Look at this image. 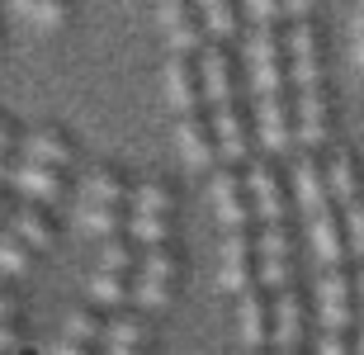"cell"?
Returning a JSON list of instances; mask_svg holds the SVG:
<instances>
[{"label": "cell", "mask_w": 364, "mask_h": 355, "mask_svg": "<svg viewBox=\"0 0 364 355\" xmlns=\"http://www.w3.org/2000/svg\"><path fill=\"white\" fill-rule=\"evenodd\" d=\"M218 208V223L228 228V233H237V228H251L256 223V208H251V194H232V199H223V204H213Z\"/></svg>", "instance_id": "cell-31"}, {"label": "cell", "mask_w": 364, "mask_h": 355, "mask_svg": "<svg viewBox=\"0 0 364 355\" xmlns=\"http://www.w3.org/2000/svg\"><path fill=\"white\" fill-rule=\"evenodd\" d=\"M355 355H364V322H360V332H355Z\"/></svg>", "instance_id": "cell-47"}, {"label": "cell", "mask_w": 364, "mask_h": 355, "mask_svg": "<svg viewBox=\"0 0 364 355\" xmlns=\"http://www.w3.org/2000/svg\"><path fill=\"white\" fill-rule=\"evenodd\" d=\"M171 208H176V194L166 180H142L133 194V213L137 218H171Z\"/></svg>", "instance_id": "cell-21"}, {"label": "cell", "mask_w": 364, "mask_h": 355, "mask_svg": "<svg viewBox=\"0 0 364 355\" xmlns=\"http://www.w3.org/2000/svg\"><path fill=\"white\" fill-rule=\"evenodd\" d=\"M71 5H19V19H28L33 28H43V33H53V28L67 24Z\"/></svg>", "instance_id": "cell-34"}, {"label": "cell", "mask_w": 364, "mask_h": 355, "mask_svg": "<svg viewBox=\"0 0 364 355\" xmlns=\"http://www.w3.org/2000/svg\"><path fill=\"white\" fill-rule=\"evenodd\" d=\"M199 19H203V33H213V38L223 43V38H232V33H237L242 10H237V5H228V0H208V5L199 10Z\"/></svg>", "instance_id": "cell-25"}, {"label": "cell", "mask_w": 364, "mask_h": 355, "mask_svg": "<svg viewBox=\"0 0 364 355\" xmlns=\"http://www.w3.org/2000/svg\"><path fill=\"white\" fill-rule=\"evenodd\" d=\"M360 317V303H326L322 308V327L326 332H350Z\"/></svg>", "instance_id": "cell-37"}, {"label": "cell", "mask_w": 364, "mask_h": 355, "mask_svg": "<svg viewBox=\"0 0 364 355\" xmlns=\"http://www.w3.org/2000/svg\"><path fill=\"white\" fill-rule=\"evenodd\" d=\"M133 303H142V308H166V303H171V285L137 275V280H133Z\"/></svg>", "instance_id": "cell-36"}, {"label": "cell", "mask_w": 364, "mask_h": 355, "mask_svg": "<svg viewBox=\"0 0 364 355\" xmlns=\"http://www.w3.org/2000/svg\"><path fill=\"white\" fill-rule=\"evenodd\" d=\"M317 355H355V341L346 332H326L322 341H317Z\"/></svg>", "instance_id": "cell-38"}, {"label": "cell", "mask_w": 364, "mask_h": 355, "mask_svg": "<svg viewBox=\"0 0 364 355\" xmlns=\"http://www.w3.org/2000/svg\"><path fill=\"white\" fill-rule=\"evenodd\" d=\"M246 67H251V100L289 95V57L274 24H256L246 33Z\"/></svg>", "instance_id": "cell-1"}, {"label": "cell", "mask_w": 364, "mask_h": 355, "mask_svg": "<svg viewBox=\"0 0 364 355\" xmlns=\"http://www.w3.org/2000/svg\"><path fill=\"white\" fill-rule=\"evenodd\" d=\"M308 237H312V251H317V260H322L326 270H336L341 260H346V228H341L336 208H326V213L308 218Z\"/></svg>", "instance_id": "cell-16"}, {"label": "cell", "mask_w": 364, "mask_h": 355, "mask_svg": "<svg viewBox=\"0 0 364 355\" xmlns=\"http://www.w3.org/2000/svg\"><path fill=\"white\" fill-rule=\"evenodd\" d=\"M298 341H303V299L284 289L270 303V351H298Z\"/></svg>", "instance_id": "cell-15"}, {"label": "cell", "mask_w": 364, "mask_h": 355, "mask_svg": "<svg viewBox=\"0 0 364 355\" xmlns=\"http://www.w3.org/2000/svg\"><path fill=\"white\" fill-rule=\"evenodd\" d=\"M71 137L62 133V128H28L24 142H19V161H33V166H53V171H62V166H71Z\"/></svg>", "instance_id": "cell-12"}, {"label": "cell", "mask_w": 364, "mask_h": 355, "mask_svg": "<svg viewBox=\"0 0 364 355\" xmlns=\"http://www.w3.org/2000/svg\"><path fill=\"white\" fill-rule=\"evenodd\" d=\"M223 265H256V233L237 228L223 237Z\"/></svg>", "instance_id": "cell-32"}, {"label": "cell", "mask_w": 364, "mask_h": 355, "mask_svg": "<svg viewBox=\"0 0 364 355\" xmlns=\"http://www.w3.org/2000/svg\"><path fill=\"white\" fill-rule=\"evenodd\" d=\"M33 260V246H24L10 228H0V275H24Z\"/></svg>", "instance_id": "cell-29"}, {"label": "cell", "mask_w": 364, "mask_h": 355, "mask_svg": "<svg viewBox=\"0 0 364 355\" xmlns=\"http://www.w3.org/2000/svg\"><path fill=\"white\" fill-rule=\"evenodd\" d=\"M0 180H10V157H0Z\"/></svg>", "instance_id": "cell-48"}, {"label": "cell", "mask_w": 364, "mask_h": 355, "mask_svg": "<svg viewBox=\"0 0 364 355\" xmlns=\"http://www.w3.org/2000/svg\"><path fill=\"white\" fill-rule=\"evenodd\" d=\"M270 355H298V351H270Z\"/></svg>", "instance_id": "cell-49"}, {"label": "cell", "mask_w": 364, "mask_h": 355, "mask_svg": "<svg viewBox=\"0 0 364 355\" xmlns=\"http://www.w3.org/2000/svg\"><path fill=\"white\" fill-rule=\"evenodd\" d=\"M137 265H142V251H137V242L128 233L100 246V270L105 275H133Z\"/></svg>", "instance_id": "cell-23"}, {"label": "cell", "mask_w": 364, "mask_h": 355, "mask_svg": "<svg viewBox=\"0 0 364 355\" xmlns=\"http://www.w3.org/2000/svg\"><path fill=\"white\" fill-rule=\"evenodd\" d=\"M246 194H251V208H256L260 228L284 223V213H289V199H284V190H279V176H274L265 161H256L251 171H246Z\"/></svg>", "instance_id": "cell-8"}, {"label": "cell", "mask_w": 364, "mask_h": 355, "mask_svg": "<svg viewBox=\"0 0 364 355\" xmlns=\"http://www.w3.org/2000/svg\"><path fill=\"white\" fill-rule=\"evenodd\" d=\"M242 355H265V351H242Z\"/></svg>", "instance_id": "cell-50"}, {"label": "cell", "mask_w": 364, "mask_h": 355, "mask_svg": "<svg viewBox=\"0 0 364 355\" xmlns=\"http://www.w3.org/2000/svg\"><path fill=\"white\" fill-rule=\"evenodd\" d=\"M0 322H19V299L0 289Z\"/></svg>", "instance_id": "cell-42"}, {"label": "cell", "mask_w": 364, "mask_h": 355, "mask_svg": "<svg viewBox=\"0 0 364 355\" xmlns=\"http://www.w3.org/2000/svg\"><path fill=\"white\" fill-rule=\"evenodd\" d=\"M166 100L180 110V119H185V114H199L203 81H199V62H194V57H171V62H166Z\"/></svg>", "instance_id": "cell-11"}, {"label": "cell", "mask_w": 364, "mask_h": 355, "mask_svg": "<svg viewBox=\"0 0 364 355\" xmlns=\"http://www.w3.org/2000/svg\"><path fill=\"white\" fill-rule=\"evenodd\" d=\"M176 142H180V152H185V161L194 166V171H218V166H223V152H218L208 114H185V119L176 123Z\"/></svg>", "instance_id": "cell-5"}, {"label": "cell", "mask_w": 364, "mask_h": 355, "mask_svg": "<svg viewBox=\"0 0 364 355\" xmlns=\"http://www.w3.org/2000/svg\"><path fill=\"white\" fill-rule=\"evenodd\" d=\"M331 114H326V90H294V137L298 147H322Z\"/></svg>", "instance_id": "cell-7"}, {"label": "cell", "mask_w": 364, "mask_h": 355, "mask_svg": "<svg viewBox=\"0 0 364 355\" xmlns=\"http://www.w3.org/2000/svg\"><path fill=\"white\" fill-rule=\"evenodd\" d=\"M105 355H151V351H147V346H109Z\"/></svg>", "instance_id": "cell-45"}, {"label": "cell", "mask_w": 364, "mask_h": 355, "mask_svg": "<svg viewBox=\"0 0 364 355\" xmlns=\"http://www.w3.org/2000/svg\"><path fill=\"white\" fill-rule=\"evenodd\" d=\"M326 190H331V204H336V208L364 199V194H360V171H355V161L346 157V152H336V157L326 161Z\"/></svg>", "instance_id": "cell-20"}, {"label": "cell", "mask_w": 364, "mask_h": 355, "mask_svg": "<svg viewBox=\"0 0 364 355\" xmlns=\"http://www.w3.org/2000/svg\"><path fill=\"white\" fill-rule=\"evenodd\" d=\"M10 185L24 194V204H57L62 199V171L53 166H33V161H10Z\"/></svg>", "instance_id": "cell-10"}, {"label": "cell", "mask_w": 364, "mask_h": 355, "mask_svg": "<svg viewBox=\"0 0 364 355\" xmlns=\"http://www.w3.org/2000/svg\"><path fill=\"white\" fill-rule=\"evenodd\" d=\"M208 123H213L218 152H223V166H242L251 157V137H246L242 123V105H223V110H208Z\"/></svg>", "instance_id": "cell-13"}, {"label": "cell", "mask_w": 364, "mask_h": 355, "mask_svg": "<svg viewBox=\"0 0 364 355\" xmlns=\"http://www.w3.org/2000/svg\"><path fill=\"white\" fill-rule=\"evenodd\" d=\"M53 355H95V351H90L85 341H71V337H62V341L53 346Z\"/></svg>", "instance_id": "cell-43"}, {"label": "cell", "mask_w": 364, "mask_h": 355, "mask_svg": "<svg viewBox=\"0 0 364 355\" xmlns=\"http://www.w3.org/2000/svg\"><path fill=\"white\" fill-rule=\"evenodd\" d=\"M147 337H151L147 317L128 313V308H119V313L109 317V327H105V346H147Z\"/></svg>", "instance_id": "cell-22"}, {"label": "cell", "mask_w": 364, "mask_h": 355, "mask_svg": "<svg viewBox=\"0 0 364 355\" xmlns=\"http://www.w3.org/2000/svg\"><path fill=\"white\" fill-rule=\"evenodd\" d=\"M284 57H289V90H317V85H322L317 28L312 24H294L284 33Z\"/></svg>", "instance_id": "cell-3"}, {"label": "cell", "mask_w": 364, "mask_h": 355, "mask_svg": "<svg viewBox=\"0 0 364 355\" xmlns=\"http://www.w3.org/2000/svg\"><path fill=\"white\" fill-rule=\"evenodd\" d=\"M76 228H81L85 237H105V242H114V237H123V233H128V218H123V208L76 204Z\"/></svg>", "instance_id": "cell-19"}, {"label": "cell", "mask_w": 364, "mask_h": 355, "mask_svg": "<svg viewBox=\"0 0 364 355\" xmlns=\"http://www.w3.org/2000/svg\"><path fill=\"white\" fill-rule=\"evenodd\" d=\"M336 213H341V228H346V251H355L364 260V199L336 208Z\"/></svg>", "instance_id": "cell-33"}, {"label": "cell", "mask_w": 364, "mask_h": 355, "mask_svg": "<svg viewBox=\"0 0 364 355\" xmlns=\"http://www.w3.org/2000/svg\"><path fill=\"white\" fill-rule=\"evenodd\" d=\"M128 199V180L119 171H109V166H95L90 176L81 185V204H105V208H119Z\"/></svg>", "instance_id": "cell-18"}, {"label": "cell", "mask_w": 364, "mask_h": 355, "mask_svg": "<svg viewBox=\"0 0 364 355\" xmlns=\"http://www.w3.org/2000/svg\"><path fill=\"white\" fill-rule=\"evenodd\" d=\"M85 289H90V299H95V303L123 308V303L133 299V275H105V270H95Z\"/></svg>", "instance_id": "cell-24"}, {"label": "cell", "mask_w": 364, "mask_h": 355, "mask_svg": "<svg viewBox=\"0 0 364 355\" xmlns=\"http://www.w3.org/2000/svg\"><path fill=\"white\" fill-rule=\"evenodd\" d=\"M14 208H19V204H14L10 194L0 190V228H5V223H10V218H14Z\"/></svg>", "instance_id": "cell-44"}, {"label": "cell", "mask_w": 364, "mask_h": 355, "mask_svg": "<svg viewBox=\"0 0 364 355\" xmlns=\"http://www.w3.org/2000/svg\"><path fill=\"white\" fill-rule=\"evenodd\" d=\"M199 81H203V105H208V110L237 105V85H232V57H228V48L208 43V48L199 53Z\"/></svg>", "instance_id": "cell-6"}, {"label": "cell", "mask_w": 364, "mask_h": 355, "mask_svg": "<svg viewBox=\"0 0 364 355\" xmlns=\"http://www.w3.org/2000/svg\"><path fill=\"white\" fill-rule=\"evenodd\" d=\"M105 327H109V317H100L95 308H71L67 313V337L71 341L95 346V341H105Z\"/></svg>", "instance_id": "cell-27"}, {"label": "cell", "mask_w": 364, "mask_h": 355, "mask_svg": "<svg viewBox=\"0 0 364 355\" xmlns=\"http://www.w3.org/2000/svg\"><path fill=\"white\" fill-rule=\"evenodd\" d=\"M237 332H242V351H265L270 346V303L265 289H246L237 303Z\"/></svg>", "instance_id": "cell-14"}, {"label": "cell", "mask_w": 364, "mask_h": 355, "mask_svg": "<svg viewBox=\"0 0 364 355\" xmlns=\"http://www.w3.org/2000/svg\"><path fill=\"white\" fill-rule=\"evenodd\" d=\"M350 53H355V62L364 67V5L350 14Z\"/></svg>", "instance_id": "cell-39"}, {"label": "cell", "mask_w": 364, "mask_h": 355, "mask_svg": "<svg viewBox=\"0 0 364 355\" xmlns=\"http://www.w3.org/2000/svg\"><path fill=\"white\" fill-rule=\"evenodd\" d=\"M294 194H298V208L308 213V218H317V213H326L331 204V190H326V166L312 157V152H303L294 161Z\"/></svg>", "instance_id": "cell-9"}, {"label": "cell", "mask_w": 364, "mask_h": 355, "mask_svg": "<svg viewBox=\"0 0 364 355\" xmlns=\"http://www.w3.org/2000/svg\"><path fill=\"white\" fill-rule=\"evenodd\" d=\"M19 142H24V133H19V128H14V123L5 119V114H0V157H10V152L19 147Z\"/></svg>", "instance_id": "cell-41"}, {"label": "cell", "mask_w": 364, "mask_h": 355, "mask_svg": "<svg viewBox=\"0 0 364 355\" xmlns=\"http://www.w3.org/2000/svg\"><path fill=\"white\" fill-rule=\"evenodd\" d=\"M24 346V332H19V322H0V355H14Z\"/></svg>", "instance_id": "cell-40"}, {"label": "cell", "mask_w": 364, "mask_h": 355, "mask_svg": "<svg viewBox=\"0 0 364 355\" xmlns=\"http://www.w3.org/2000/svg\"><path fill=\"white\" fill-rule=\"evenodd\" d=\"M355 303H360V322H364V265H360V275H355Z\"/></svg>", "instance_id": "cell-46"}, {"label": "cell", "mask_w": 364, "mask_h": 355, "mask_svg": "<svg viewBox=\"0 0 364 355\" xmlns=\"http://www.w3.org/2000/svg\"><path fill=\"white\" fill-rule=\"evenodd\" d=\"M137 275H147V280H161V285H176L180 256L171 251V246H147V251H142V265H137Z\"/></svg>", "instance_id": "cell-26"}, {"label": "cell", "mask_w": 364, "mask_h": 355, "mask_svg": "<svg viewBox=\"0 0 364 355\" xmlns=\"http://www.w3.org/2000/svg\"><path fill=\"white\" fill-rule=\"evenodd\" d=\"M246 180L237 176V166H218V171H208V199L213 204H223V199H232V194H242Z\"/></svg>", "instance_id": "cell-35"}, {"label": "cell", "mask_w": 364, "mask_h": 355, "mask_svg": "<svg viewBox=\"0 0 364 355\" xmlns=\"http://www.w3.org/2000/svg\"><path fill=\"white\" fill-rule=\"evenodd\" d=\"M156 19H161V38L166 48H171V57H194L203 53V19L194 5H180V0H171V5H161L156 10Z\"/></svg>", "instance_id": "cell-4"}, {"label": "cell", "mask_w": 364, "mask_h": 355, "mask_svg": "<svg viewBox=\"0 0 364 355\" xmlns=\"http://www.w3.org/2000/svg\"><path fill=\"white\" fill-rule=\"evenodd\" d=\"M317 299L326 303H355V275L346 270V265H336V270H322V280H317Z\"/></svg>", "instance_id": "cell-28"}, {"label": "cell", "mask_w": 364, "mask_h": 355, "mask_svg": "<svg viewBox=\"0 0 364 355\" xmlns=\"http://www.w3.org/2000/svg\"><path fill=\"white\" fill-rule=\"evenodd\" d=\"M128 237H133L142 251L147 246H171V218H128Z\"/></svg>", "instance_id": "cell-30"}, {"label": "cell", "mask_w": 364, "mask_h": 355, "mask_svg": "<svg viewBox=\"0 0 364 355\" xmlns=\"http://www.w3.org/2000/svg\"><path fill=\"white\" fill-rule=\"evenodd\" d=\"M5 228H10L24 246H33V251L57 242V223H53V213H48L43 204H19V208H14V218L5 223Z\"/></svg>", "instance_id": "cell-17"}, {"label": "cell", "mask_w": 364, "mask_h": 355, "mask_svg": "<svg viewBox=\"0 0 364 355\" xmlns=\"http://www.w3.org/2000/svg\"><path fill=\"white\" fill-rule=\"evenodd\" d=\"M256 105V137L265 152H294L298 137H294V90L289 95H270V100H251Z\"/></svg>", "instance_id": "cell-2"}]
</instances>
